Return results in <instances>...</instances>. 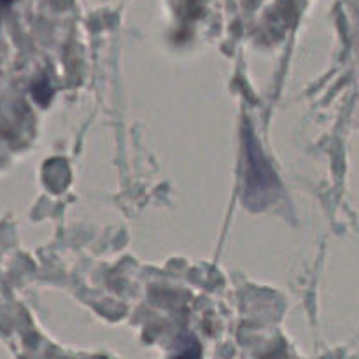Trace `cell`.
<instances>
[{"label":"cell","mask_w":359,"mask_h":359,"mask_svg":"<svg viewBox=\"0 0 359 359\" xmlns=\"http://www.w3.org/2000/svg\"><path fill=\"white\" fill-rule=\"evenodd\" d=\"M9 2H13V0H0V4H9Z\"/></svg>","instance_id":"cell-1"}]
</instances>
